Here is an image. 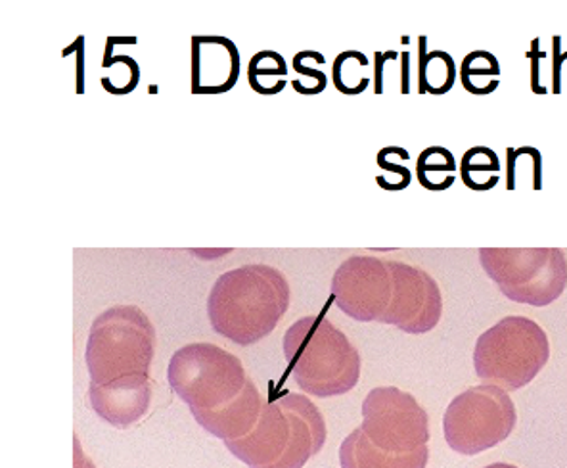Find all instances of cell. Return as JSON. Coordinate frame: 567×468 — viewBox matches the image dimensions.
I'll return each instance as SVG.
<instances>
[{
  "label": "cell",
  "instance_id": "obj_1",
  "mask_svg": "<svg viewBox=\"0 0 567 468\" xmlns=\"http://www.w3.org/2000/svg\"><path fill=\"white\" fill-rule=\"evenodd\" d=\"M290 284L269 265H244L213 284L207 315L215 333L238 346L269 336L290 307Z\"/></svg>",
  "mask_w": 567,
  "mask_h": 468
},
{
  "label": "cell",
  "instance_id": "obj_2",
  "mask_svg": "<svg viewBox=\"0 0 567 468\" xmlns=\"http://www.w3.org/2000/svg\"><path fill=\"white\" fill-rule=\"evenodd\" d=\"M284 354L296 384L317 398L343 396L361 378V355L322 315L296 321L284 336Z\"/></svg>",
  "mask_w": 567,
  "mask_h": 468
},
{
  "label": "cell",
  "instance_id": "obj_3",
  "mask_svg": "<svg viewBox=\"0 0 567 468\" xmlns=\"http://www.w3.org/2000/svg\"><path fill=\"white\" fill-rule=\"evenodd\" d=\"M156 354V328L136 305H115L96 317L86 340L91 384L150 376Z\"/></svg>",
  "mask_w": 567,
  "mask_h": 468
},
{
  "label": "cell",
  "instance_id": "obj_4",
  "mask_svg": "<svg viewBox=\"0 0 567 468\" xmlns=\"http://www.w3.org/2000/svg\"><path fill=\"white\" fill-rule=\"evenodd\" d=\"M550 359V344L535 321L519 315L504 317L477 338L475 375L483 384L519 390L539 375Z\"/></svg>",
  "mask_w": 567,
  "mask_h": 468
},
{
  "label": "cell",
  "instance_id": "obj_5",
  "mask_svg": "<svg viewBox=\"0 0 567 468\" xmlns=\"http://www.w3.org/2000/svg\"><path fill=\"white\" fill-rule=\"evenodd\" d=\"M167 380L190 411H215L230 404L249 378L240 359L227 349L215 344H188L171 357Z\"/></svg>",
  "mask_w": 567,
  "mask_h": 468
},
{
  "label": "cell",
  "instance_id": "obj_6",
  "mask_svg": "<svg viewBox=\"0 0 567 468\" xmlns=\"http://www.w3.org/2000/svg\"><path fill=\"white\" fill-rule=\"evenodd\" d=\"M480 262L516 304L545 307L566 291L567 262L560 248H482Z\"/></svg>",
  "mask_w": 567,
  "mask_h": 468
},
{
  "label": "cell",
  "instance_id": "obj_7",
  "mask_svg": "<svg viewBox=\"0 0 567 468\" xmlns=\"http://www.w3.org/2000/svg\"><path fill=\"white\" fill-rule=\"evenodd\" d=\"M518 423L508 391L482 384L451 401L443 417L449 447L461 455H477L503 444Z\"/></svg>",
  "mask_w": 567,
  "mask_h": 468
},
{
  "label": "cell",
  "instance_id": "obj_8",
  "mask_svg": "<svg viewBox=\"0 0 567 468\" xmlns=\"http://www.w3.org/2000/svg\"><path fill=\"white\" fill-rule=\"evenodd\" d=\"M362 430L390 454H411L430 441V419L414 396L395 386L369 391L362 401Z\"/></svg>",
  "mask_w": 567,
  "mask_h": 468
},
{
  "label": "cell",
  "instance_id": "obj_9",
  "mask_svg": "<svg viewBox=\"0 0 567 468\" xmlns=\"http://www.w3.org/2000/svg\"><path fill=\"white\" fill-rule=\"evenodd\" d=\"M332 296L351 319L380 323L393 298L390 263L374 256L349 257L333 273Z\"/></svg>",
  "mask_w": 567,
  "mask_h": 468
},
{
  "label": "cell",
  "instance_id": "obj_10",
  "mask_svg": "<svg viewBox=\"0 0 567 468\" xmlns=\"http://www.w3.org/2000/svg\"><path fill=\"white\" fill-rule=\"evenodd\" d=\"M388 263L393 277V298L380 323L406 334L430 333L443 315L440 284L420 267L403 262Z\"/></svg>",
  "mask_w": 567,
  "mask_h": 468
},
{
  "label": "cell",
  "instance_id": "obj_11",
  "mask_svg": "<svg viewBox=\"0 0 567 468\" xmlns=\"http://www.w3.org/2000/svg\"><path fill=\"white\" fill-rule=\"evenodd\" d=\"M236 44L219 35L192 37V94H225L240 79Z\"/></svg>",
  "mask_w": 567,
  "mask_h": 468
},
{
  "label": "cell",
  "instance_id": "obj_12",
  "mask_svg": "<svg viewBox=\"0 0 567 468\" xmlns=\"http://www.w3.org/2000/svg\"><path fill=\"white\" fill-rule=\"evenodd\" d=\"M291 440V417L277 399L262 407L256 428L240 440L225 441L228 451L249 468H267L286 454Z\"/></svg>",
  "mask_w": 567,
  "mask_h": 468
},
{
  "label": "cell",
  "instance_id": "obj_13",
  "mask_svg": "<svg viewBox=\"0 0 567 468\" xmlns=\"http://www.w3.org/2000/svg\"><path fill=\"white\" fill-rule=\"evenodd\" d=\"M89 401L100 419L115 428H128L148 413L152 401L150 376L123 378L117 383L89 388Z\"/></svg>",
  "mask_w": 567,
  "mask_h": 468
},
{
  "label": "cell",
  "instance_id": "obj_14",
  "mask_svg": "<svg viewBox=\"0 0 567 468\" xmlns=\"http://www.w3.org/2000/svg\"><path fill=\"white\" fill-rule=\"evenodd\" d=\"M291 417V440L286 454L267 468H303L327 441V423L317 405L301 394L280 398Z\"/></svg>",
  "mask_w": 567,
  "mask_h": 468
},
{
  "label": "cell",
  "instance_id": "obj_15",
  "mask_svg": "<svg viewBox=\"0 0 567 468\" xmlns=\"http://www.w3.org/2000/svg\"><path fill=\"white\" fill-rule=\"evenodd\" d=\"M256 384L248 380L246 388L230 404L215 411H190L204 430L223 441L240 440L248 436L261 417L265 407Z\"/></svg>",
  "mask_w": 567,
  "mask_h": 468
},
{
  "label": "cell",
  "instance_id": "obj_16",
  "mask_svg": "<svg viewBox=\"0 0 567 468\" xmlns=\"http://www.w3.org/2000/svg\"><path fill=\"white\" fill-rule=\"evenodd\" d=\"M427 459V446L411 454L383 451L369 440L361 426L354 428L340 447L341 468H425Z\"/></svg>",
  "mask_w": 567,
  "mask_h": 468
},
{
  "label": "cell",
  "instance_id": "obj_17",
  "mask_svg": "<svg viewBox=\"0 0 567 468\" xmlns=\"http://www.w3.org/2000/svg\"><path fill=\"white\" fill-rule=\"evenodd\" d=\"M419 49L420 94H447L458 78L453 57L445 50H427V37L424 35L420 37Z\"/></svg>",
  "mask_w": 567,
  "mask_h": 468
},
{
  "label": "cell",
  "instance_id": "obj_18",
  "mask_svg": "<svg viewBox=\"0 0 567 468\" xmlns=\"http://www.w3.org/2000/svg\"><path fill=\"white\" fill-rule=\"evenodd\" d=\"M498 75H501V64L495 54H491L487 50H474L462 60L461 83L470 94L487 96L495 93L501 85Z\"/></svg>",
  "mask_w": 567,
  "mask_h": 468
},
{
  "label": "cell",
  "instance_id": "obj_19",
  "mask_svg": "<svg viewBox=\"0 0 567 468\" xmlns=\"http://www.w3.org/2000/svg\"><path fill=\"white\" fill-rule=\"evenodd\" d=\"M288 75V64L277 50H259L248 64L249 87L262 96L282 93Z\"/></svg>",
  "mask_w": 567,
  "mask_h": 468
},
{
  "label": "cell",
  "instance_id": "obj_20",
  "mask_svg": "<svg viewBox=\"0 0 567 468\" xmlns=\"http://www.w3.org/2000/svg\"><path fill=\"white\" fill-rule=\"evenodd\" d=\"M501 160L487 146L470 149L461 160V179L470 191L487 192L498 185Z\"/></svg>",
  "mask_w": 567,
  "mask_h": 468
},
{
  "label": "cell",
  "instance_id": "obj_21",
  "mask_svg": "<svg viewBox=\"0 0 567 468\" xmlns=\"http://www.w3.org/2000/svg\"><path fill=\"white\" fill-rule=\"evenodd\" d=\"M456 160L443 146H430L416 160V177L425 191L443 192L454 185Z\"/></svg>",
  "mask_w": 567,
  "mask_h": 468
},
{
  "label": "cell",
  "instance_id": "obj_22",
  "mask_svg": "<svg viewBox=\"0 0 567 468\" xmlns=\"http://www.w3.org/2000/svg\"><path fill=\"white\" fill-rule=\"evenodd\" d=\"M369 65V57H364L359 50H346L338 54L332 70L336 91L348 96L364 93L370 85V75L364 73Z\"/></svg>",
  "mask_w": 567,
  "mask_h": 468
},
{
  "label": "cell",
  "instance_id": "obj_23",
  "mask_svg": "<svg viewBox=\"0 0 567 468\" xmlns=\"http://www.w3.org/2000/svg\"><path fill=\"white\" fill-rule=\"evenodd\" d=\"M377 164L385 173V175L377 177L378 186L383 191L399 192L411 185L412 171L399 162H391L388 150L382 149L378 152Z\"/></svg>",
  "mask_w": 567,
  "mask_h": 468
},
{
  "label": "cell",
  "instance_id": "obj_24",
  "mask_svg": "<svg viewBox=\"0 0 567 468\" xmlns=\"http://www.w3.org/2000/svg\"><path fill=\"white\" fill-rule=\"evenodd\" d=\"M539 150L535 146H519V149L506 150V189L508 191H516L518 186V179H522L525 171V165L533 164L540 160ZM529 175V173H527ZM532 177V175H529Z\"/></svg>",
  "mask_w": 567,
  "mask_h": 468
},
{
  "label": "cell",
  "instance_id": "obj_25",
  "mask_svg": "<svg viewBox=\"0 0 567 468\" xmlns=\"http://www.w3.org/2000/svg\"><path fill=\"white\" fill-rule=\"evenodd\" d=\"M291 68L298 71V73H301V75H306L307 79H311V96L320 94L327 89L328 79L327 75H324V71L307 65L306 50H301V52H298V54L293 57Z\"/></svg>",
  "mask_w": 567,
  "mask_h": 468
},
{
  "label": "cell",
  "instance_id": "obj_26",
  "mask_svg": "<svg viewBox=\"0 0 567 468\" xmlns=\"http://www.w3.org/2000/svg\"><path fill=\"white\" fill-rule=\"evenodd\" d=\"M539 39H535L532 43V50H529V58H532V89L533 93L546 94L545 87H540L539 83V58L543 54H539Z\"/></svg>",
  "mask_w": 567,
  "mask_h": 468
},
{
  "label": "cell",
  "instance_id": "obj_27",
  "mask_svg": "<svg viewBox=\"0 0 567 468\" xmlns=\"http://www.w3.org/2000/svg\"><path fill=\"white\" fill-rule=\"evenodd\" d=\"M390 58H398V52H385V54H382V52H377V87H374L377 94H382V65L383 62H385V60H390Z\"/></svg>",
  "mask_w": 567,
  "mask_h": 468
},
{
  "label": "cell",
  "instance_id": "obj_28",
  "mask_svg": "<svg viewBox=\"0 0 567 468\" xmlns=\"http://www.w3.org/2000/svg\"><path fill=\"white\" fill-rule=\"evenodd\" d=\"M403 64H404V79H403V93H409V83H406V70L411 65V54L403 52Z\"/></svg>",
  "mask_w": 567,
  "mask_h": 468
},
{
  "label": "cell",
  "instance_id": "obj_29",
  "mask_svg": "<svg viewBox=\"0 0 567 468\" xmlns=\"http://www.w3.org/2000/svg\"><path fill=\"white\" fill-rule=\"evenodd\" d=\"M485 468H518L514 467V465H506V462H495V465H489V467Z\"/></svg>",
  "mask_w": 567,
  "mask_h": 468
}]
</instances>
